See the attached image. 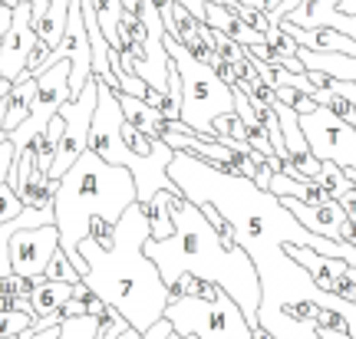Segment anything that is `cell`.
Here are the masks:
<instances>
[{"label": "cell", "instance_id": "1", "mask_svg": "<svg viewBox=\"0 0 356 339\" xmlns=\"http://www.w3.org/2000/svg\"><path fill=\"white\" fill-rule=\"evenodd\" d=\"M149 238L152 227H149L145 204L136 201L119 217L113 247H99L92 238L79 244V254L86 261V274H83L86 287L113 310H119L139 333L159 323L172 300L168 283L162 280L155 261L145 254Z\"/></svg>", "mask_w": 356, "mask_h": 339}, {"label": "cell", "instance_id": "2", "mask_svg": "<svg viewBox=\"0 0 356 339\" xmlns=\"http://www.w3.org/2000/svg\"><path fill=\"white\" fill-rule=\"evenodd\" d=\"M168 208L175 217V234L168 240H145V254L155 261L159 274L168 287L178 276L195 274L204 276L218 287H225L244 310L251 329L257 326V310H261V276L251 261V254L238 247L221 244L218 231L204 211L195 201H188L181 191H168Z\"/></svg>", "mask_w": 356, "mask_h": 339}, {"label": "cell", "instance_id": "3", "mask_svg": "<svg viewBox=\"0 0 356 339\" xmlns=\"http://www.w3.org/2000/svg\"><path fill=\"white\" fill-rule=\"evenodd\" d=\"M139 201L136 178L122 165L106 162L99 151L86 149L73 168L60 178L53 211H56V227H60V247L63 254L86 274V261L79 254V244L89 238V227L96 217H106L119 224V217Z\"/></svg>", "mask_w": 356, "mask_h": 339}, {"label": "cell", "instance_id": "4", "mask_svg": "<svg viewBox=\"0 0 356 339\" xmlns=\"http://www.w3.org/2000/svg\"><path fill=\"white\" fill-rule=\"evenodd\" d=\"M165 50L172 56L175 69L181 73V86H185V99H181V122L198 132L208 142L215 138V119L218 115L238 113L234 109V89L221 79L208 63L195 60L172 33H165Z\"/></svg>", "mask_w": 356, "mask_h": 339}, {"label": "cell", "instance_id": "5", "mask_svg": "<svg viewBox=\"0 0 356 339\" xmlns=\"http://www.w3.org/2000/svg\"><path fill=\"white\" fill-rule=\"evenodd\" d=\"M165 316L172 320L175 333H191L198 339H254L248 316L228 290H221L218 300H198V297L172 300L165 306Z\"/></svg>", "mask_w": 356, "mask_h": 339}, {"label": "cell", "instance_id": "6", "mask_svg": "<svg viewBox=\"0 0 356 339\" xmlns=\"http://www.w3.org/2000/svg\"><path fill=\"white\" fill-rule=\"evenodd\" d=\"M70 73H73V63H70V60H60V63L47 66L43 73H37V96H33V109H30V115H26L24 126L10 132L17 151L26 149L37 135H43L47 126H50V119L60 113V106L73 99Z\"/></svg>", "mask_w": 356, "mask_h": 339}, {"label": "cell", "instance_id": "7", "mask_svg": "<svg viewBox=\"0 0 356 339\" xmlns=\"http://www.w3.org/2000/svg\"><path fill=\"white\" fill-rule=\"evenodd\" d=\"M37 40H40V33H37L33 3L20 0V3L13 7L10 30H7V37L0 43V76H3V79H10V83H20V79H24Z\"/></svg>", "mask_w": 356, "mask_h": 339}, {"label": "cell", "instance_id": "8", "mask_svg": "<svg viewBox=\"0 0 356 339\" xmlns=\"http://www.w3.org/2000/svg\"><path fill=\"white\" fill-rule=\"evenodd\" d=\"M60 251V227L40 224V227H17L10 238V264L13 274L40 276L47 274L53 254Z\"/></svg>", "mask_w": 356, "mask_h": 339}, {"label": "cell", "instance_id": "9", "mask_svg": "<svg viewBox=\"0 0 356 339\" xmlns=\"http://www.w3.org/2000/svg\"><path fill=\"white\" fill-rule=\"evenodd\" d=\"M284 20L304 30H340L356 40V17L340 10V0H297V7Z\"/></svg>", "mask_w": 356, "mask_h": 339}, {"label": "cell", "instance_id": "10", "mask_svg": "<svg viewBox=\"0 0 356 339\" xmlns=\"http://www.w3.org/2000/svg\"><path fill=\"white\" fill-rule=\"evenodd\" d=\"M293 211V217L300 221L304 227H310L314 234L327 240H340V227L346 221V211L340 201H327V204H307V201H297V198H280Z\"/></svg>", "mask_w": 356, "mask_h": 339}, {"label": "cell", "instance_id": "11", "mask_svg": "<svg viewBox=\"0 0 356 339\" xmlns=\"http://www.w3.org/2000/svg\"><path fill=\"white\" fill-rule=\"evenodd\" d=\"M284 251L291 254L297 264L304 267L307 274L314 276V283H317L320 290H327V293H333V287H337V280L350 270V261H343V257H330V254H320L314 251V247H297V244H284Z\"/></svg>", "mask_w": 356, "mask_h": 339}, {"label": "cell", "instance_id": "12", "mask_svg": "<svg viewBox=\"0 0 356 339\" xmlns=\"http://www.w3.org/2000/svg\"><path fill=\"white\" fill-rule=\"evenodd\" d=\"M33 96H37V76H24L0 99V142L10 135L13 129H20L26 122V115L33 109Z\"/></svg>", "mask_w": 356, "mask_h": 339}, {"label": "cell", "instance_id": "13", "mask_svg": "<svg viewBox=\"0 0 356 339\" xmlns=\"http://www.w3.org/2000/svg\"><path fill=\"white\" fill-rule=\"evenodd\" d=\"M280 26L291 33L304 50H317V53H346V56H356V40L340 33V30H304V26H293L287 20H280Z\"/></svg>", "mask_w": 356, "mask_h": 339}, {"label": "cell", "instance_id": "14", "mask_svg": "<svg viewBox=\"0 0 356 339\" xmlns=\"http://www.w3.org/2000/svg\"><path fill=\"white\" fill-rule=\"evenodd\" d=\"M119 106H122V113H126V119L132 122V126L139 129L142 135L155 138V142H162L168 132V119L155 106H149L145 99H139V96H129V92H119Z\"/></svg>", "mask_w": 356, "mask_h": 339}, {"label": "cell", "instance_id": "15", "mask_svg": "<svg viewBox=\"0 0 356 339\" xmlns=\"http://www.w3.org/2000/svg\"><path fill=\"white\" fill-rule=\"evenodd\" d=\"M204 24L221 30L225 37H231L234 43H241V47H257V43H264V33L254 30V26H248L238 17V13H231L225 3H208V10H204Z\"/></svg>", "mask_w": 356, "mask_h": 339}, {"label": "cell", "instance_id": "16", "mask_svg": "<svg viewBox=\"0 0 356 339\" xmlns=\"http://www.w3.org/2000/svg\"><path fill=\"white\" fill-rule=\"evenodd\" d=\"M76 297V283H66V280H40L37 287H33V293H30V310H33V316H56L60 310H63L66 303Z\"/></svg>", "mask_w": 356, "mask_h": 339}, {"label": "cell", "instance_id": "17", "mask_svg": "<svg viewBox=\"0 0 356 339\" xmlns=\"http://www.w3.org/2000/svg\"><path fill=\"white\" fill-rule=\"evenodd\" d=\"M297 56H300V63L307 69H323V73L356 83V56H346V53H317V50H304V47H300Z\"/></svg>", "mask_w": 356, "mask_h": 339}, {"label": "cell", "instance_id": "18", "mask_svg": "<svg viewBox=\"0 0 356 339\" xmlns=\"http://www.w3.org/2000/svg\"><path fill=\"white\" fill-rule=\"evenodd\" d=\"M145 214H149L152 240H168L175 234V217H172V208H168V191H159L152 201L145 204Z\"/></svg>", "mask_w": 356, "mask_h": 339}, {"label": "cell", "instance_id": "19", "mask_svg": "<svg viewBox=\"0 0 356 339\" xmlns=\"http://www.w3.org/2000/svg\"><path fill=\"white\" fill-rule=\"evenodd\" d=\"M92 10H96L99 30L109 40V47H119V20L126 13V3L122 0H92Z\"/></svg>", "mask_w": 356, "mask_h": 339}, {"label": "cell", "instance_id": "20", "mask_svg": "<svg viewBox=\"0 0 356 339\" xmlns=\"http://www.w3.org/2000/svg\"><path fill=\"white\" fill-rule=\"evenodd\" d=\"M172 300H181V297H198V300H218V293L225 287H218L211 280H204V276H195V274H185L178 276L175 283H172ZM168 300V303H172Z\"/></svg>", "mask_w": 356, "mask_h": 339}, {"label": "cell", "instance_id": "21", "mask_svg": "<svg viewBox=\"0 0 356 339\" xmlns=\"http://www.w3.org/2000/svg\"><path fill=\"white\" fill-rule=\"evenodd\" d=\"M314 181H317L320 188L330 195L333 201H340L343 195H350V191H353V181L346 178V168H343V165H337V162H323V165H320V175L314 178Z\"/></svg>", "mask_w": 356, "mask_h": 339}, {"label": "cell", "instance_id": "22", "mask_svg": "<svg viewBox=\"0 0 356 339\" xmlns=\"http://www.w3.org/2000/svg\"><path fill=\"white\" fill-rule=\"evenodd\" d=\"M215 138H218V142H225V145H231V149L254 151L248 142H244V119L238 113L218 115V119H215Z\"/></svg>", "mask_w": 356, "mask_h": 339}, {"label": "cell", "instance_id": "23", "mask_svg": "<svg viewBox=\"0 0 356 339\" xmlns=\"http://www.w3.org/2000/svg\"><path fill=\"white\" fill-rule=\"evenodd\" d=\"M264 40H267V47L277 53V63H280V66L287 63V60H293V56L300 53V43H297V40H293L280 24H267Z\"/></svg>", "mask_w": 356, "mask_h": 339}, {"label": "cell", "instance_id": "24", "mask_svg": "<svg viewBox=\"0 0 356 339\" xmlns=\"http://www.w3.org/2000/svg\"><path fill=\"white\" fill-rule=\"evenodd\" d=\"M208 40H211V47H215L218 56H225L228 63L241 66L244 56H248V47H241V43H234L231 37H225L221 30H215V26H208Z\"/></svg>", "mask_w": 356, "mask_h": 339}, {"label": "cell", "instance_id": "25", "mask_svg": "<svg viewBox=\"0 0 356 339\" xmlns=\"http://www.w3.org/2000/svg\"><path fill=\"white\" fill-rule=\"evenodd\" d=\"M37 323L33 313H24V310H0V339L3 336H20L24 329H30Z\"/></svg>", "mask_w": 356, "mask_h": 339}, {"label": "cell", "instance_id": "26", "mask_svg": "<svg viewBox=\"0 0 356 339\" xmlns=\"http://www.w3.org/2000/svg\"><path fill=\"white\" fill-rule=\"evenodd\" d=\"M47 276L50 280H66V283H79L83 280V274H79V267L70 261L63 254V247L53 254V261H50V267H47Z\"/></svg>", "mask_w": 356, "mask_h": 339}, {"label": "cell", "instance_id": "27", "mask_svg": "<svg viewBox=\"0 0 356 339\" xmlns=\"http://www.w3.org/2000/svg\"><path fill=\"white\" fill-rule=\"evenodd\" d=\"M26 211V204L20 201V195L13 191V185H0V224L17 221Z\"/></svg>", "mask_w": 356, "mask_h": 339}, {"label": "cell", "instance_id": "28", "mask_svg": "<svg viewBox=\"0 0 356 339\" xmlns=\"http://www.w3.org/2000/svg\"><path fill=\"white\" fill-rule=\"evenodd\" d=\"M13 231H17L13 221L0 224V280H3L7 274H13V264H10V238H13Z\"/></svg>", "mask_w": 356, "mask_h": 339}, {"label": "cell", "instance_id": "29", "mask_svg": "<svg viewBox=\"0 0 356 339\" xmlns=\"http://www.w3.org/2000/svg\"><path fill=\"white\" fill-rule=\"evenodd\" d=\"M13 165H17V145H13V138L7 135L3 142H0V185L10 181Z\"/></svg>", "mask_w": 356, "mask_h": 339}, {"label": "cell", "instance_id": "30", "mask_svg": "<svg viewBox=\"0 0 356 339\" xmlns=\"http://www.w3.org/2000/svg\"><path fill=\"white\" fill-rule=\"evenodd\" d=\"M172 333H175V326H172V320H168V316H162L159 323H152V326H149L145 333H142V339H168Z\"/></svg>", "mask_w": 356, "mask_h": 339}, {"label": "cell", "instance_id": "31", "mask_svg": "<svg viewBox=\"0 0 356 339\" xmlns=\"http://www.w3.org/2000/svg\"><path fill=\"white\" fill-rule=\"evenodd\" d=\"M63 129H66V119H63L60 113H56V115L50 119V126H47V142H50L53 149L60 145V135H63Z\"/></svg>", "mask_w": 356, "mask_h": 339}, {"label": "cell", "instance_id": "32", "mask_svg": "<svg viewBox=\"0 0 356 339\" xmlns=\"http://www.w3.org/2000/svg\"><path fill=\"white\" fill-rule=\"evenodd\" d=\"M89 293H92V290H89ZM60 316H63V320H70V316H86V297H73V300L60 310Z\"/></svg>", "mask_w": 356, "mask_h": 339}, {"label": "cell", "instance_id": "33", "mask_svg": "<svg viewBox=\"0 0 356 339\" xmlns=\"http://www.w3.org/2000/svg\"><path fill=\"white\" fill-rule=\"evenodd\" d=\"M333 293H337V297H343V300H350V303H356V283H353V280H350L346 274L340 276V280H337Z\"/></svg>", "mask_w": 356, "mask_h": 339}, {"label": "cell", "instance_id": "34", "mask_svg": "<svg viewBox=\"0 0 356 339\" xmlns=\"http://www.w3.org/2000/svg\"><path fill=\"white\" fill-rule=\"evenodd\" d=\"M274 175H277V172H274L267 162H261V168H257V175H254V185L257 188H264V191H270V178Z\"/></svg>", "mask_w": 356, "mask_h": 339}, {"label": "cell", "instance_id": "35", "mask_svg": "<svg viewBox=\"0 0 356 339\" xmlns=\"http://www.w3.org/2000/svg\"><path fill=\"white\" fill-rule=\"evenodd\" d=\"M340 204H343L346 217H350V221H356V188L350 191V195H343V198H340Z\"/></svg>", "mask_w": 356, "mask_h": 339}, {"label": "cell", "instance_id": "36", "mask_svg": "<svg viewBox=\"0 0 356 339\" xmlns=\"http://www.w3.org/2000/svg\"><path fill=\"white\" fill-rule=\"evenodd\" d=\"M96 339H115V323H106V326H102V333Z\"/></svg>", "mask_w": 356, "mask_h": 339}, {"label": "cell", "instance_id": "37", "mask_svg": "<svg viewBox=\"0 0 356 339\" xmlns=\"http://www.w3.org/2000/svg\"><path fill=\"white\" fill-rule=\"evenodd\" d=\"M0 7H3V0H0Z\"/></svg>", "mask_w": 356, "mask_h": 339}]
</instances>
